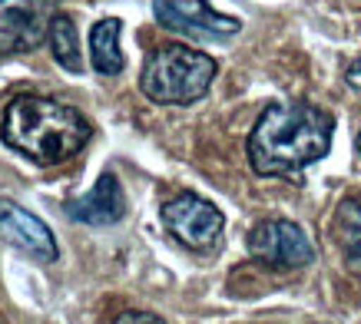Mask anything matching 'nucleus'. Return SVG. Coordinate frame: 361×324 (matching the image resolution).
Returning a JSON list of instances; mask_svg holds the SVG:
<instances>
[{"label":"nucleus","mask_w":361,"mask_h":324,"mask_svg":"<svg viewBox=\"0 0 361 324\" xmlns=\"http://www.w3.org/2000/svg\"><path fill=\"white\" fill-rule=\"evenodd\" d=\"M335 116L315 103H272L255 119L245 156L255 175H292L325 159L331 149Z\"/></svg>","instance_id":"1"},{"label":"nucleus","mask_w":361,"mask_h":324,"mask_svg":"<svg viewBox=\"0 0 361 324\" xmlns=\"http://www.w3.org/2000/svg\"><path fill=\"white\" fill-rule=\"evenodd\" d=\"M0 136L23 159L37 166H60L90 142V123L80 116V109L60 99L23 93L4 109Z\"/></svg>","instance_id":"2"},{"label":"nucleus","mask_w":361,"mask_h":324,"mask_svg":"<svg viewBox=\"0 0 361 324\" xmlns=\"http://www.w3.org/2000/svg\"><path fill=\"white\" fill-rule=\"evenodd\" d=\"M216 60L196 46L166 44L146 56L140 73V89L159 106H189L209 93L216 80Z\"/></svg>","instance_id":"3"},{"label":"nucleus","mask_w":361,"mask_h":324,"mask_svg":"<svg viewBox=\"0 0 361 324\" xmlns=\"http://www.w3.org/2000/svg\"><path fill=\"white\" fill-rule=\"evenodd\" d=\"M249 255L265 268L292 271L315 261V249L308 242L305 228L288 218H265L249 232Z\"/></svg>","instance_id":"4"},{"label":"nucleus","mask_w":361,"mask_h":324,"mask_svg":"<svg viewBox=\"0 0 361 324\" xmlns=\"http://www.w3.org/2000/svg\"><path fill=\"white\" fill-rule=\"evenodd\" d=\"M163 225L179 245L196 249V251H209L222 238L226 218H222L219 208L212 206L209 199H202V195L176 192L163 206Z\"/></svg>","instance_id":"5"},{"label":"nucleus","mask_w":361,"mask_h":324,"mask_svg":"<svg viewBox=\"0 0 361 324\" xmlns=\"http://www.w3.org/2000/svg\"><path fill=\"white\" fill-rule=\"evenodd\" d=\"M153 17L163 30L206 44H226L242 30V20L212 11L209 0H153Z\"/></svg>","instance_id":"6"},{"label":"nucleus","mask_w":361,"mask_h":324,"mask_svg":"<svg viewBox=\"0 0 361 324\" xmlns=\"http://www.w3.org/2000/svg\"><path fill=\"white\" fill-rule=\"evenodd\" d=\"M60 0H0V56L30 54L47 40Z\"/></svg>","instance_id":"7"},{"label":"nucleus","mask_w":361,"mask_h":324,"mask_svg":"<svg viewBox=\"0 0 361 324\" xmlns=\"http://www.w3.org/2000/svg\"><path fill=\"white\" fill-rule=\"evenodd\" d=\"M0 235L7 238L17 251L30 255L33 261H44V265L56 261V255H60L56 238L47 228L44 218H37L33 212H27L11 199H0Z\"/></svg>","instance_id":"8"},{"label":"nucleus","mask_w":361,"mask_h":324,"mask_svg":"<svg viewBox=\"0 0 361 324\" xmlns=\"http://www.w3.org/2000/svg\"><path fill=\"white\" fill-rule=\"evenodd\" d=\"M63 208H66V216L73 218V222H80V225H93V228L116 225L126 216V195H123V185L116 175L103 173L90 192L70 199Z\"/></svg>","instance_id":"9"},{"label":"nucleus","mask_w":361,"mask_h":324,"mask_svg":"<svg viewBox=\"0 0 361 324\" xmlns=\"http://www.w3.org/2000/svg\"><path fill=\"white\" fill-rule=\"evenodd\" d=\"M120 33H123L120 17H106V20L93 23V30H90V63H93V70L99 76H120L123 66H126Z\"/></svg>","instance_id":"10"},{"label":"nucleus","mask_w":361,"mask_h":324,"mask_svg":"<svg viewBox=\"0 0 361 324\" xmlns=\"http://www.w3.org/2000/svg\"><path fill=\"white\" fill-rule=\"evenodd\" d=\"M335 242L341 258L361 278V195H348L335 212Z\"/></svg>","instance_id":"11"},{"label":"nucleus","mask_w":361,"mask_h":324,"mask_svg":"<svg viewBox=\"0 0 361 324\" xmlns=\"http://www.w3.org/2000/svg\"><path fill=\"white\" fill-rule=\"evenodd\" d=\"M50 50H54V60L63 66L66 73H83V54H80V33L77 23L70 13H56L50 20Z\"/></svg>","instance_id":"12"},{"label":"nucleus","mask_w":361,"mask_h":324,"mask_svg":"<svg viewBox=\"0 0 361 324\" xmlns=\"http://www.w3.org/2000/svg\"><path fill=\"white\" fill-rule=\"evenodd\" d=\"M113 324H166V321L153 311H123Z\"/></svg>","instance_id":"13"},{"label":"nucleus","mask_w":361,"mask_h":324,"mask_svg":"<svg viewBox=\"0 0 361 324\" xmlns=\"http://www.w3.org/2000/svg\"><path fill=\"white\" fill-rule=\"evenodd\" d=\"M345 83H348L351 89H355V93H358L361 96V56L358 60H355V63L348 66V70H345Z\"/></svg>","instance_id":"14"},{"label":"nucleus","mask_w":361,"mask_h":324,"mask_svg":"<svg viewBox=\"0 0 361 324\" xmlns=\"http://www.w3.org/2000/svg\"><path fill=\"white\" fill-rule=\"evenodd\" d=\"M355 146H358V156H361V132H358V139H355Z\"/></svg>","instance_id":"15"}]
</instances>
